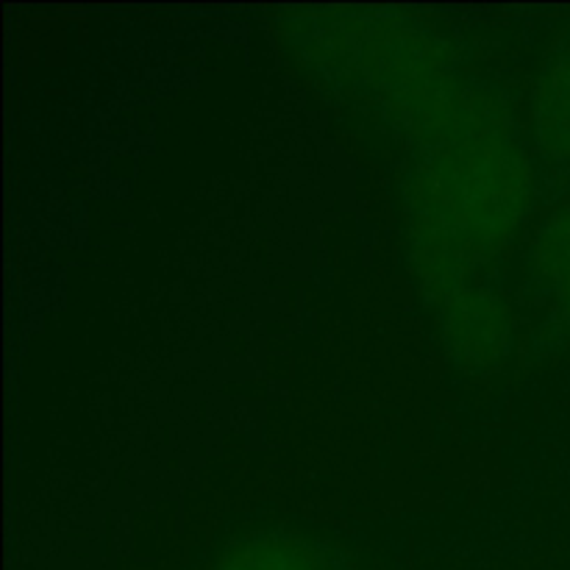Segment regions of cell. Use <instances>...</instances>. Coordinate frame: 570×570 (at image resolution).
I'll list each match as a JSON object with an SVG mask.
<instances>
[{"label": "cell", "instance_id": "obj_1", "mask_svg": "<svg viewBox=\"0 0 570 570\" xmlns=\"http://www.w3.org/2000/svg\"><path fill=\"white\" fill-rule=\"evenodd\" d=\"M371 76L412 139V250L445 328L468 356H490L504 337V309L490 271L532 198V173L504 111L465 76L438 65L423 37L367 39Z\"/></svg>", "mask_w": 570, "mask_h": 570}, {"label": "cell", "instance_id": "obj_2", "mask_svg": "<svg viewBox=\"0 0 570 570\" xmlns=\"http://www.w3.org/2000/svg\"><path fill=\"white\" fill-rule=\"evenodd\" d=\"M534 128L540 150L570 170V33L554 48L534 92Z\"/></svg>", "mask_w": 570, "mask_h": 570}, {"label": "cell", "instance_id": "obj_3", "mask_svg": "<svg viewBox=\"0 0 570 570\" xmlns=\"http://www.w3.org/2000/svg\"><path fill=\"white\" fill-rule=\"evenodd\" d=\"M215 570H351L321 546L295 534H250L217 560Z\"/></svg>", "mask_w": 570, "mask_h": 570}, {"label": "cell", "instance_id": "obj_4", "mask_svg": "<svg viewBox=\"0 0 570 570\" xmlns=\"http://www.w3.org/2000/svg\"><path fill=\"white\" fill-rule=\"evenodd\" d=\"M532 273L551 309L570 328V204L551 212L532 248Z\"/></svg>", "mask_w": 570, "mask_h": 570}]
</instances>
